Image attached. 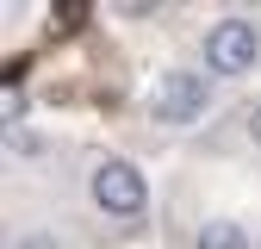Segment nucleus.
<instances>
[{"instance_id": "1", "label": "nucleus", "mask_w": 261, "mask_h": 249, "mask_svg": "<svg viewBox=\"0 0 261 249\" xmlns=\"http://www.w3.org/2000/svg\"><path fill=\"white\" fill-rule=\"evenodd\" d=\"M199 56H205V75H218V81L249 75L261 62V25L255 19H218V25H205Z\"/></svg>"}, {"instance_id": "2", "label": "nucleus", "mask_w": 261, "mask_h": 249, "mask_svg": "<svg viewBox=\"0 0 261 249\" xmlns=\"http://www.w3.org/2000/svg\"><path fill=\"white\" fill-rule=\"evenodd\" d=\"M87 193H93V206H100L106 218H118V225H130V218L149 212V181L130 168L124 156H106V162L87 175Z\"/></svg>"}, {"instance_id": "3", "label": "nucleus", "mask_w": 261, "mask_h": 249, "mask_svg": "<svg viewBox=\"0 0 261 249\" xmlns=\"http://www.w3.org/2000/svg\"><path fill=\"white\" fill-rule=\"evenodd\" d=\"M212 106V75L205 69H168L149 87V118L155 124H193Z\"/></svg>"}, {"instance_id": "4", "label": "nucleus", "mask_w": 261, "mask_h": 249, "mask_svg": "<svg viewBox=\"0 0 261 249\" xmlns=\"http://www.w3.org/2000/svg\"><path fill=\"white\" fill-rule=\"evenodd\" d=\"M193 249H255V237L237 225V218H205L199 237H193Z\"/></svg>"}, {"instance_id": "5", "label": "nucleus", "mask_w": 261, "mask_h": 249, "mask_svg": "<svg viewBox=\"0 0 261 249\" xmlns=\"http://www.w3.org/2000/svg\"><path fill=\"white\" fill-rule=\"evenodd\" d=\"M0 112H7V124H19V118H25V93H7V100H0Z\"/></svg>"}, {"instance_id": "6", "label": "nucleus", "mask_w": 261, "mask_h": 249, "mask_svg": "<svg viewBox=\"0 0 261 249\" xmlns=\"http://www.w3.org/2000/svg\"><path fill=\"white\" fill-rule=\"evenodd\" d=\"M13 150H19V156H44V143L31 137V131H19V137H13Z\"/></svg>"}, {"instance_id": "7", "label": "nucleus", "mask_w": 261, "mask_h": 249, "mask_svg": "<svg viewBox=\"0 0 261 249\" xmlns=\"http://www.w3.org/2000/svg\"><path fill=\"white\" fill-rule=\"evenodd\" d=\"M19 249H62V243H56V237H25Z\"/></svg>"}]
</instances>
